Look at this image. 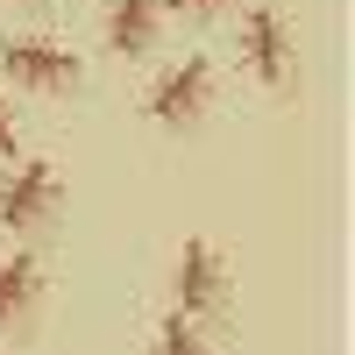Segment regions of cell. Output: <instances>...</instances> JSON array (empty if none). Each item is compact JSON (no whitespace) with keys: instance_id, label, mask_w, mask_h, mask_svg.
<instances>
[{"instance_id":"52a82bcc","label":"cell","mask_w":355,"mask_h":355,"mask_svg":"<svg viewBox=\"0 0 355 355\" xmlns=\"http://www.w3.org/2000/svg\"><path fill=\"white\" fill-rule=\"evenodd\" d=\"M36 299H43V263L36 256H8V263H0V327L28 320Z\"/></svg>"},{"instance_id":"5b68a950","label":"cell","mask_w":355,"mask_h":355,"mask_svg":"<svg viewBox=\"0 0 355 355\" xmlns=\"http://www.w3.org/2000/svg\"><path fill=\"white\" fill-rule=\"evenodd\" d=\"M242 64L263 85H291V36H284V15L277 8H256L242 21Z\"/></svg>"},{"instance_id":"6da1fadb","label":"cell","mask_w":355,"mask_h":355,"mask_svg":"<svg viewBox=\"0 0 355 355\" xmlns=\"http://www.w3.org/2000/svg\"><path fill=\"white\" fill-rule=\"evenodd\" d=\"M0 71H8L21 93H71L78 85V57L64 50V43H43V36H21V43H8L0 50Z\"/></svg>"},{"instance_id":"3957f363","label":"cell","mask_w":355,"mask_h":355,"mask_svg":"<svg viewBox=\"0 0 355 355\" xmlns=\"http://www.w3.org/2000/svg\"><path fill=\"white\" fill-rule=\"evenodd\" d=\"M206 93H214V64H206V57H178V64L157 78L150 114H157L164 128H192L199 114H206Z\"/></svg>"},{"instance_id":"277c9868","label":"cell","mask_w":355,"mask_h":355,"mask_svg":"<svg viewBox=\"0 0 355 355\" xmlns=\"http://www.w3.org/2000/svg\"><path fill=\"white\" fill-rule=\"evenodd\" d=\"M50 206H57V178H50V164H15L8 185H0V227L28 234V227L50 220Z\"/></svg>"},{"instance_id":"7a4b0ae2","label":"cell","mask_w":355,"mask_h":355,"mask_svg":"<svg viewBox=\"0 0 355 355\" xmlns=\"http://www.w3.org/2000/svg\"><path fill=\"white\" fill-rule=\"evenodd\" d=\"M171 291H178V313L185 320H206L227 306V263L214 242H185L178 249V270H171Z\"/></svg>"},{"instance_id":"9c48e42d","label":"cell","mask_w":355,"mask_h":355,"mask_svg":"<svg viewBox=\"0 0 355 355\" xmlns=\"http://www.w3.org/2000/svg\"><path fill=\"white\" fill-rule=\"evenodd\" d=\"M157 8H178V15H214V8H227V0H157Z\"/></svg>"},{"instance_id":"30bf717a","label":"cell","mask_w":355,"mask_h":355,"mask_svg":"<svg viewBox=\"0 0 355 355\" xmlns=\"http://www.w3.org/2000/svg\"><path fill=\"white\" fill-rule=\"evenodd\" d=\"M0 157H15V114H8V100H0Z\"/></svg>"},{"instance_id":"ba28073f","label":"cell","mask_w":355,"mask_h":355,"mask_svg":"<svg viewBox=\"0 0 355 355\" xmlns=\"http://www.w3.org/2000/svg\"><path fill=\"white\" fill-rule=\"evenodd\" d=\"M157 355H206V341H199V327L185 313H171L164 327H157Z\"/></svg>"},{"instance_id":"8992f818","label":"cell","mask_w":355,"mask_h":355,"mask_svg":"<svg viewBox=\"0 0 355 355\" xmlns=\"http://www.w3.org/2000/svg\"><path fill=\"white\" fill-rule=\"evenodd\" d=\"M157 0H114V8H107V50L114 57H142V50H150L157 43Z\"/></svg>"}]
</instances>
